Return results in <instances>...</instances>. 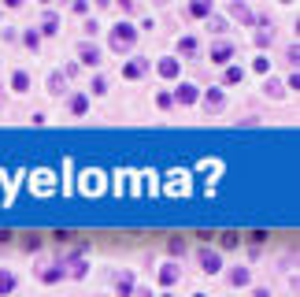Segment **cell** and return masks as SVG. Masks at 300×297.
<instances>
[{
    "label": "cell",
    "mask_w": 300,
    "mask_h": 297,
    "mask_svg": "<svg viewBox=\"0 0 300 297\" xmlns=\"http://www.w3.org/2000/svg\"><path fill=\"white\" fill-rule=\"evenodd\" d=\"M134 41H137V30H134L130 23H119V26L112 30V49H130Z\"/></svg>",
    "instance_id": "cell-1"
},
{
    "label": "cell",
    "mask_w": 300,
    "mask_h": 297,
    "mask_svg": "<svg viewBox=\"0 0 300 297\" xmlns=\"http://www.w3.org/2000/svg\"><path fill=\"white\" fill-rule=\"evenodd\" d=\"M219 264H223V260H219L215 249H200V268L204 271H219Z\"/></svg>",
    "instance_id": "cell-2"
},
{
    "label": "cell",
    "mask_w": 300,
    "mask_h": 297,
    "mask_svg": "<svg viewBox=\"0 0 300 297\" xmlns=\"http://www.w3.org/2000/svg\"><path fill=\"white\" fill-rule=\"evenodd\" d=\"M78 56H82V64H89V67L100 64V49H97V45H82V49H78Z\"/></svg>",
    "instance_id": "cell-3"
},
{
    "label": "cell",
    "mask_w": 300,
    "mask_h": 297,
    "mask_svg": "<svg viewBox=\"0 0 300 297\" xmlns=\"http://www.w3.org/2000/svg\"><path fill=\"white\" fill-rule=\"evenodd\" d=\"M204 104H208L211 112H219V108L226 104V93H223V89H208V93H204Z\"/></svg>",
    "instance_id": "cell-4"
},
{
    "label": "cell",
    "mask_w": 300,
    "mask_h": 297,
    "mask_svg": "<svg viewBox=\"0 0 300 297\" xmlns=\"http://www.w3.org/2000/svg\"><path fill=\"white\" fill-rule=\"evenodd\" d=\"M230 56H233V45H230V41H219L215 49H211V60H215V64H226Z\"/></svg>",
    "instance_id": "cell-5"
},
{
    "label": "cell",
    "mask_w": 300,
    "mask_h": 297,
    "mask_svg": "<svg viewBox=\"0 0 300 297\" xmlns=\"http://www.w3.org/2000/svg\"><path fill=\"white\" fill-rule=\"evenodd\" d=\"M49 89H52V97H63L67 93V74H49Z\"/></svg>",
    "instance_id": "cell-6"
},
{
    "label": "cell",
    "mask_w": 300,
    "mask_h": 297,
    "mask_svg": "<svg viewBox=\"0 0 300 297\" xmlns=\"http://www.w3.org/2000/svg\"><path fill=\"white\" fill-rule=\"evenodd\" d=\"M145 71H148V64H145V60H130V64H126V71H122V74H126V78H141Z\"/></svg>",
    "instance_id": "cell-7"
},
{
    "label": "cell",
    "mask_w": 300,
    "mask_h": 297,
    "mask_svg": "<svg viewBox=\"0 0 300 297\" xmlns=\"http://www.w3.org/2000/svg\"><path fill=\"white\" fill-rule=\"evenodd\" d=\"M11 89H15V93H26V89H30V74H26V71H15V74H11Z\"/></svg>",
    "instance_id": "cell-8"
},
{
    "label": "cell",
    "mask_w": 300,
    "mask_h": 297,
    "mask_svg": "<svg viewBox=\"0 0 300 297\" xmlns=\"http://www.w3.org/2000/svg\"><path fill=\"white\" fill-rule=\"evenodd\" d=\"M115 293H119V297H130V293H134V279H130V275H119V279H115Z\"/></svg>",
    "instance_id": "cell-9"
},
{
    "label": "cell",
    "mask_w": 300,
    "mask_h": 297,
    "mask_svg": "<svg viewBox=\"0 0 300 297\" xmlns=\"http://www.w3.org/2000/svg\"><path fill=\"white\" fill-rule=\"evenodd\" d=\"M178 71H182L178 60H160V74H163V78H178Z\"/></svg>",
    "instance_id": "cell-10"
},
{
    "label": "cell",
    "mask_w": 300,
    "mask_h": 297,
    "mask_svg": "<svg viewBox=\"0 0 300 297\" xmlns=\"http://www.w3.org/2000/svg\"><path fill=\"white\" fill-rule=\"evenodd\" d=\"M71 112H74V115H85V112H89V101H85V93L71 97Z\"/></svg>",
    "instance_id": "cell-11"
},
{
    "label": "cell",
    "mask_w": 300,
    "mask_h": 297,
    "mask_svg": "<svg viewBox=\"0 0 300 297\" xmlns=\"http://www.w3.org/2000/svg\"><path fill=\"white\" fill-rule=\"evenodd\" d=\"M15 290V275L11 271H0V297H8Z\"/></svg>",
    "instance_id": "cell-12"
},
{
    "label": "cell",
    "mask_w": 300,
    "mask_h": 297,
    "mask_svg": "<svg viewBox=\"0 0 300 297\" xmlns=\"http://www.w3.org/2000/svg\"><path fill=\"white\" fill-rule=\"evenodd\" d=\"M178 101H182V104H193V101H197V86H189V82L178 86Z\"/></svg>",
    "instance_id": "cell-13"
},
{
    "label": "cell",
    "mask_w": 300,
    "mask_h": 297,
    "mask_svg": "<svg viewBox=\"0 0 300 297\" xmlns=\"http://www.w3.org/2000/svg\"><path fill=\"white\" fill-rule=\"evenodd\" d=\"M160 283L163 286H175L178 283V268H160Z\"/></svg>",
    "instance_id": "cell-14"
},
{
    "label": "cell",
    "mask_w": 300,
    "mask_h": 297,
    "mask_svg": "<svg viewBox=\"0 0 300 297\" xmlns=\"http://www.w3.org/2000/svg\"><path fill=\"white\" fill-rule=\"evenodd\" d=\"M63 279V268H45L41 271V283H59Z\"/></svg>",
    "instance_id": "cell-15"
},
{
    "label": "cell",
    "mask_w": 300,
    "mask_h": 297,
    "mask_svg": "<svg viewBox=\"0 0 300 297\" xmlns=\"http://www.w3.org/2000/svg\"><path fill=\"white\" fill-rule=\"evenodd\" d=\"M56 30H59V19H56V15H45V26H41V34H56Z\"/></svg>",
    "instance_id": "cell-16"
},
{
    "label": "cell",
    "mask_w": 300,
    "mask_h": 297,
    "mask_svg": "<svg viewBox=\"0 0 300 297\" xmlns=\"http://www.w3.org/2000/svg\"><path fill=\"white\" fill-rule=\"evenodd\" d=\"M230 283L233 286H248V268H238V271L230 275Z\"/></svg>",
    "instance_id": "cell-17"
},
{
    "label": "cell",
    "mask_w": 300,
    "mask_h": 297,
    "mask_svg": "<svg viewBox=\"0 0 300 297\" xmlns=\"http://www.w3.org/2000/svg\"><path fill=\"white\" fill-rule=\"evenodd\" d=\"M233 19H241V23H252V11L245 4H233Z\"/></svg>",
    "instance_id": "cell-18"
},
{
    "label": "cell",
    "mask_w": 300,
    "mask_h": 297,
    "mask_svg": "<svg viewBox=\"0 0 300 297\" xmlns=\"http://www.w3.org/2000/svg\"><path fill=\"white\" fill-rule=\"evenodd\" d=\"M178 52H185V56L197 52V37H182V41H178Z\"/></svg>",
    "instance_id": "cell-19"
},
{
    "label": "cell",
    "mask_w": 300,
    "mask_h": 297,
    "mask_svg": "<svg viewBox=\"0 0 300 297\" xmlns=\"http://www.w3.org/2000/svg\"><path fill=\"white\" fill-rule=\"evenodd\" d=\"M189 11H193V15H197V19H204V15H208V11H211V4H208V0H204V4H193V8H189Z\"/></svg>",
    "instance_id": "cell-20"
},
{
    "label": "cell",
    "mask_w": 300,
    "mask_h": 297,
    "mask_svg": "<svg viewBox=\"0 0 300 297\" xmlns=\"http://www.w3.org/2000/svg\"><path fill=\"white\" fill-rule=\"evenodd\" d=\"M226 82H230V86L241 82V67H230V71H226Z\"/></svg>",
    "instance_id": "cell-21"
},
{
    "label": "cell",
    "mask_w": 300,
    "mask_h": 297,
    "mask_svg": "<svg viewBox=\"0 0 300 297\" xmlns=\"http://www.w3.org/2000/svg\"><path fill=\"white\" fill-rule=\"evenodd\" d=\"M238 245V234H223V249H233Z\"/></svg>",
    "instance_id": "cell-22"
},
{
    "label": "cell",
    "mask_w": 300,
    "mask_h": 297,
    "mask_svg": "<svg viewBox=\"0 0 300 297\" xmlns=\"http://www.w3.org/2000/svg\"><path fill=\"white\" fill-rule=\"evenodd\" d=\"M252 297H271V290H267V286H260V290H252Z\"/></svg>",
    "instance_id": "cell-23"
}]
</instances>
